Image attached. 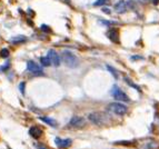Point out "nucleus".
<instances>
[{
    "instance_id": "1",
    "label": "nucleus",
    "mask_w": 159,
    "mask_h": 149,
    "mask_svg": "<svg viewBox=\"0 0 159 149\" xmlns=\"http://www.w3.org/2000/svg\"><path fill=\"white\" fill-rule=\"evenodd\" d=\"M61 59H62V61L65 62L67 67L77 68L79 66V60L77 58V56H75L72 53L68 51V50H65V51L61 53Z\"/></svg>"
},
{
    "instance_id": "2",
    "label": "nucleus",
    "mask_w": 159,
    "mask_h": 149,
    "mask_svg": "<svg viewBox=\"0 0 159 149\" xmlns=\"http://www.w3.org/2000/svg\"><path fill=\"white\" fill-rule=\"evenodd\" d=\"M107 110L111 114L117 115V116H124L125 114H127L128 108L122 102H111L108 105Z\"/></svg>"
},
{
    "instance_id": "3",
    "label": "nucleus",
    "mask_w": 159,
    "mask_h": 149,
    "mask_svg": "<svg viewBox=\"0 0 159 149\" xmlns=\"http://www.w3.org/2000/svg\"><path fill=\"white\" fill-rule=\"evenodd\" d=\"M111 95H113V97L116 100H119V101L128 102L130 100L129 97L125 94L120 88H118V86H113V88L111 89Z\"/></svg>"
},
{
    "instance_id": "4",
    "label": "nucleus",
    "mask_w": 159,
    "mask_h": 149,
    "mask_svg": "<svg viewBox=\"0 0 159 149\" xmlns=\"http://www.w3.org/2000/svg\"><path fill=\"white\" fill-rule=\"evenodd\" d=\"M69 126H71V127H74V128L81 129V128H84L85 126H86V120H85L82 117L75 116V117H72L71 119H70Z\"/></svg>"
},
{
    "instance_id": "5",
    "label": "nucleus",
    "mask_w": 159,
    "mask_h": 149,
    "mask_svg": "<svg viewBox=\"0 0 159 149\" xmlns=\"http://www.w3.org/2000/svg\"><path fill=\"white\" fill-rule=\"evenodd\" d=\"M27 70H28L29 73H34V75H42V73H41V67L37 62L32 61V60H29V61L27 62Z\"/></svg>"
},
{
    "instance_id": "6",
    "label": "nucleus",
    "mask_w": 159,
    "mask_h": 149,
    "mask_svg": "<svg viewBox=\"0 0 159 149\" xmlns=\"http://www.w3.org/2000/svg\"><path fill=\"white\" fill-rule=\"evenodd\" d=\"M88 119L96 125H101V124L105 123V116L101 112H91L88 116Z\"/></svg>"
},
{
    "instance_id": "7",
    "label": "nucleus",
    "mask_w": 159,
    "mask_h": 149,
    "mask_svg": "<svg viewBox=\"0 0 159 149\" xmlns=\"http://www.w3.org/2000/svg\"><path fill=\"white\" fill-rule=\"evenodd\" d=\"M107 37L110 41H113V44H120V37H119V31L116 28H111L107 31Z\"/></svg>"
},
{
    "instance_id": "8",
    "label": "nucleus",
    "mask_w": 159,
    "mask_h": 149,
    "mask_svg": "<svg viewBox=\"0 0 159 149\" xmlns=\"http://www.w3.org/2000/svg\"><path fill=\"white\" fill-rule=\"evenodd\" d=\"M47 57L49 58L51 65H54L55 67H58V66L60 65V62H61L60 57H59V55L56 53L55 50H49V51H48V55H47Z\"/></svg>"
},
{
    "instance_id": "9",
    "label": "nucleus",
    "mask_w": 159,
    "mask_h": 149,
    "mask_svg": "<svg viewBox=\"0 0 159 149\" xmlns=\"http://www.w3.org/2000/svg\"><path fill=\"white\" fill-rule=\"evenodd\" d=\"M55 143L59 148H68V147L71 146L72 140L69 139V138H67V139H60V138H56L55 139Z\"/></svg>"
},
{
    "instance_id": "10",
    "label": "nucleus",
    "mask_w": 159,
    "mask_h": 149,
    "mask_svg": "<svg viewBox=\"0 0 159 149\" xmlns=\"http://www.w3.org/2000/svg\"><path fill=\"white\" fill-rule=\"evenodd\" d=\"M128 10V7H127V2L124 1V0H120L115 5V11L118 12V14H124Z\"/></svg>"
},
{
    "instance_id": "11",
    "label": "nucleus",
    "mask_w": 159,
    "mask_h": 149,
    "mask_svg": "<svg viewBox=\"0 0 159 149\" xmlns=\"http://www.w3.org/2000/svg\"><path fill=\"white\" fill-rule=\"evenodd\" d=\"M29 134H30V136L32 138L39 139L42 136V130H41V128L37 127V126H34V127H31V128L29 129Z\"/></svg>"
},
{
    "instance_id": "12",
    "label": "nucleus",
    "mask_w": 159,
    "mask_h": 149,
    "mask_svg": "<svg viewBox=\"0 0 159 149\" xmlns=\"http://www.w3.org/2000/svg\"><path fill=\"white\" fill-rule=\"evenodd\" d=\"M27 41V37L26 36H22V35H18V36H14L10 39V42L14 45H19V44H23V42H26Z\"/></svg>"
},
{
    "instance_id": "13",
    "label": "nucleus",
    "mask_w": 159,
    "mask_h": 149,
    "mask_svg": "<svg viewBox=\"0 0 159 149\" xmlns=\"http://www.w3.org/2000/svg\"><path fill=\"white\" fill-rule=\"evenodd\" d=\"M40 120L43 121V123H46L47 125L52 126V127H57V121L55 119H52V118L49 117H40Z\"/></svg>"
},
{
    "instance_id": "14",
    "label": "nucleus",
    "mask_w": 159,
    "mask_h": 149,
    "mask_svg": "<svg viewBox=\"0 0 159 149\" xmlns=\"http://www.w3.org/2000/svg\"><path fill=\"white\" fill-rule=\"evenodd\" d=\"M109 3V0H96L93 2V6L95 7H100V6H106Z\"/></svg>"
},
{
    "instance_id": "15",
    "label": "nucleus",
    "mask_w": 159,
    "mask_h": 149,
    "mask_svg": "<svg viewBox=\"0 0 159 149\" xmlns=\"http://www.w3.org/2000/svg\"><path fill=\"white\" fill-rule=\"evenodd\" d=\"M40 60H41V65H42L43 67H49V66H51V62H50L48 57H41Z\"/></svg>"
},
{
    "instance_id": "16",
    "label": "nucleus",
    "mask_w": 159,
    "mask_h": 149,
    "mask_svg": "<svg viewBox=\"0 0 159 149\" xmlns=\"http://www.w3.org/2000/svg\"><path fill=\"white\" fill-rule=\"evenodd\" d=\"M0 56H1L2 58H8V57H9V50L6 49V48L2 49L1 51H0Z\"/></svg>"
},
{
    "instance_id": "17",
    "label": "nucleus",
    "mask_w": 159,
    "mask_h": 149,
    "mask_svg": "<svg viewBox=\"0 0 159 149\" xmlns=\"http://www.w3.org/2000/svg\"><path fill=\"white\" fill-rule=\"evenodd\" d=\"M107 68H108V70H109L110 73H113V76L115 77L116 79H118V77H119L118 73H117V71H116L115 69H113V68H111V67H110V66H107Z\"/></svg>"
},
{
    "instance_id": "18",
    "label": "nucleus",
    "mask_w": 159,
    "mask_h": 149,
    "mask_svg": "<svg viewBox=\"0 0 159 149\" xmlns=\"http://www.w3.org/2000/svg\"><path fill=\"white\" fill-rule=\"evenodd\" d=\"M40 29L42 30L43 32H47V33H49V32H51V29H50L49 27L47 26V25H42V26L40 27Z\"/></svg>"
},
{
    "instance_id": "19",
    "label": "nucleus",
    "mask_w": 159,
    "mask_h": 149,
    "mask_svg": "<svg viewBox=\"0 0 159 149\" xmlns=\"http://www.w3.org/2000/svg\"><path fill=\"white\" fill-rule=\"evenodd\" d=\"M127 7H128V9H135V7H136V5H135V2L133 1H127Z\"/></svg>"
},
{
    "instance_id": "20",
    "label": "nucleus",
    "mask_w": 159,
    "mask_h": 149,
    "mask_svg": "<svg viewBox=\"0 0 159 149\" xmlns=\"http://www.w3.org/2000/svg\"><path fill=\"white\" fill-rule=\"evenodd\" d=\"M126 81H127L128 84H129V85L131 86V87H133V88H135V89H137V90H138V91L140 90V89H139V88H138V86H136V85H135V84H133V82L130 81V80H129V79H128V78H126Z\"/></svg>"
},
{
    "instance_id": "21",
    "label": "nucleus",
    "mask_w": 159,
    "mask_h": 149,
    "mask_svg": "<svg viewBox=\"0 0 159 149\" xmlns=\"http://www.w3.org/2000/svg\"><path fill=\"white\" fill-rule=\"evenodd\" d=\"M19 89H20L21 94H23V92H25V82H21L20 85H19Z\"/></svg>"
},
{
    "instance_id": "22",
    "label": "nucleus",
    "mask_w": 159,
    "mask_h": 149,
    "mask_svg": "<svg viewBox=\"0 0 159 149\" xmlns=\"http://www.w3.org/2000/svg\"><path fill=\"white\" fill-rule=\"evenodd\" d=\"M36 147L39 149H47L46 146H43V145H40V143H36Z\"/></svg>"
},
{
    "instance_id": "23",
    "label": "nucleus",
    "mask_w": 159,
    "mask_h": 149,
    "mask_svg": "<svg viewBox=\"0 0 159 149\" xmlns=\"http://www.w3.org/2000/svg\"><path fill=\"white\" fill-rule=\"evenodd\" d=\"M140 3H144V5H146V3H149L151 1V0H138Z\"/></svg>"
},
{
    "instance_id": "24",
    "label": "nucleus",
    "mask_w": 159,
    "mask_h": 149,
    "mask_svg": "<svg viewBox=\"0 0 159 149\" xmlns=\"http://www.w3.org/2000/svg\"><path fill=\"white\" fill-rule=\"evenodd\" d=\"M102 11L106 12V14H110V10L108 8H102Z\"/></svg>"
},
{
    "instance_id": "25",
    "label": "nucleus",
    "mask_w": 159,
    "mask_h": 149,
    "mask_svg": "<svg viewBox=\"0 0 159 149\" xmlns=\"http://www.w3.org/2000/svg\"><path fill=\"white\" fill-rule=\"evenodd\" d=\"M153 5H157V3L159 2V0H153Z\"/></svg>"
}]
</instances>
